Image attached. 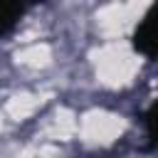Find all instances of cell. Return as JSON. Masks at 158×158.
I'll list each match as a JSON object with an SVG mask.
<instances>
[{
  "label": "cell",
  "instance_id": "cell-1",
  "mask_svg": "<svg viewBox=\"0 0 158 158\" xmlns=\"http://www.w3.org/2000/svg\"><path fill=\"white\" fill-rule=\"evenodd\" d=\"M131 44L146 59L156 57V20H153V7H148L146 15L138 20V25H136V30L131 35Z\"/></svg>",
  "mask_w": 158,
  "mask_h": 158
},
{
  "label": "cell",
  "instance_id": "cell-2",
  "mask_svg": "<svg viewBox=\"0 0 158 158\" xmlns=\"http://www.w3.org/2000/svg\"><path fill=\"white\" fill-rule=\"evenodd\" d=\"M37 2L42 0H0V40L7 37L27 15V10Z\"/></svg>",
  "mask_w": 158,
  "mask_h": 158
}]
</instances>
